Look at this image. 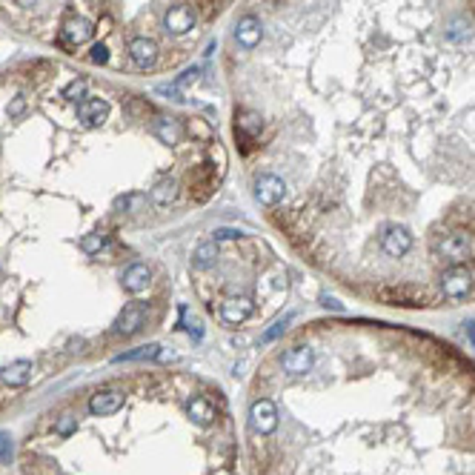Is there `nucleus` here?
<instances>
[{"mask_svg":"<svg viewBox=\"0 0 475 475\" xmlns=\"http://www.w3.org/2000/svg\"><path fill=\"white\" fill-rule=\"evenodd\" d=\"M83 92H86V81L83 78H75L69 86H63V98L66 101H78V98H83Z\"/></svg>","mask_w":475,"mask_h":475,"instance_id":"nucleus-14","label":"nucleus"},{"mask_svg":"<svg viewBox=\"0 0 475 475\" xmlns=\"http://www.w3.org/2000/svg\"><path fill=\"white\" fill-rule=\"evenodd\" d=\"M92 35H95V29H92V24H89L86 18H69V21H63V26H61V44L69 46V49L83 46Z\"/></svg>","mask_w":475,"mask_h":475,"instance_id":"nucleus-5","label":"nucleus"},{"mask_svg":"<svg viewBox=\"0 0 475 475\" xmlns=\"http://www.w3.org/2000/svg\"><path fill=\"white\" fill-rule=\"evenodd\" d=\"M261 41H264V26H261V21L255 15H244L241 21H238V26H235V44L241 46L244 52H252Z\"/></svg>","mask_w":475,"mask_h":475,"instance_id":"nucleus-3","label":"nucleus"},{"mask_svg":"<svg viewBox=\"0 0 475 475\" xmlns=\"http://www.w3.org/2000/svg\"><path fill=\"white\" fill-rule=\"evenodd\" d=\"M123 392L121 389H98L92 398H89V412L103 418V415H115L121 407H123Z\"/></svg>","mask_w":475,"mask_h":475,"instance_id":"nucleus-7","label":"nucleus"},{"mask_svg":"<svg viewBox=\"0 0 475 475\" xmlns=\"http://www.w3.org/2000/svg\"><path fill=\"white\" fill-rule=\"evenodd\" d=\"M472 284H475V281H472V272H469L466 267L444 270V272L438 275V290H441V295L449 298V301H458V298L469 295Z\"/></svg>","mask_w":475,"mask_h":475,"instance_id":"nucleus-1","label":"nucleus"},{"mask_svg":"<svg viewBox=\"0 0 475 475\" xmlns=\"http://www.w3.org/2000/svg\"><path fill=\"white\" fill-rule=\"evenodd\" d=\"M32 372H35V364L21 358V361H9L6 367H0V381L9 384V387H24L32 381Z\"/></svg>","mask_w":475,"mask_h":475,"instance_id":"nucleus-11","label":"nucleus"},{"mask_svg":"<svg viewBox=\"0 0 475 475\" xmlns=\"http://www.w3.org/2000/svg\"><path fill=\"white\" fill-rule=\"evenodd\" d=\"M281 332H284V324H275V327H272V330L264 335V344H267V341H272V338H278Z\"/></svg>","mask_w":475,"mask_h":475,"instance_id":"nucleus-17","label":"nucleus"},{"mask_svg":"<svg viewBox=\"0 0 475 475\" xmlns=\"http://www.w3.org/2000/svg\"><path fill=\"white\" fill-rule=\"evenodd\" d=\"M106 118H109V103H106L103 98H83V101L78 103V121H81L83 126H89V129L103 126Z\"/></svg>","mask_w":475,"mask_h":475,"instance_id":"nucleus-6","label":"nucleus"},{"mask_svg":"<svg viewBox=\"0 0 475 475\" xmlns=\"http://www.w3.org/2000/svg\"><path fill=\"white\" fill-rule=\"evenodd\" d=\"M129 58L141 69H152L158 63V44L152 38H132L129 41Z\"/></svg>","mask_w":475,"mask_h":475,"instance_id":"nucleus-8","label":"nucleus"},{"mask_svg":"<svg viewBox=\"0 0 475 475\" xmlns=\"http://www.w3.org/2000/svg\"><path fill=\"white\" fill-rule=\"evenodd\" d=\"M178 195H180V183H178V178H172V175L158 178V180L152 183V189H149V200H152L158 209H163V206L175 203V200H178Z\"/></svg>","mask_w":475,"mask_h":475,"instance_id":"nucleus-9","label":"nucleus"},{"mask_svg":"<svg viewBox=\"0 0 475 475\" xmlns=\"http://www.w3.org/2000/svg\"><path fill=\"white\" fill-rule=\"evenodd\" d=\"M26 109H29V98H26V95H15V98L9 101V106H6L9 121H24Z\"/></svg>","mask_w":475,"mask_h":475,"instance_id":"nucleus-13","label":"nucleus"},{"mask_svg":"<svg viewBox=\"0 0 475 475\" xmlns=\"http://www.w3.org/2000/svg\"><path fill=\"white\" fill-rule=\"evenodd\" d=\"M12 458V438L6 432H0V461H9Z\"/></svg>","mask_w":475,"mask_h":475,"instance_id":"nucleus-16","label":"nucleus"},{"mask_svg":"<svg viewBox=\"0 0 475 475\" xmlns=\"http://www.w3.org/2000/svg\"><path fill=\"white\" fill-rule=\"evenodd\" d=\"M89 61H92V63H106V61H109V49H106L103 44H95V46H92Z\"/></svg>","mask_w":475,"mask_h":475,"instance_id":"nucleus-15","label":"nucleus"},{"mask_svg":"<svg viewBox=\"0 0 475 475\" xmlns=\"http://www.w3.org/2000/svg\"><path fill=\"white\" fill-rule=\"evenodd\" d=\"M106 244H109V235L106 232H89V235L81 238V252L83 255H98Z\"/></svg>","mask_w":475,"mask_h":475,"instance_id":"nucleus-12","label":"nucleus"},{"mask_svg":"<svg viewBox=\"0 0 475 475\" xmlns=\"http://www.w3.org/2000/svg\"><path fill=\"white\" fill-rule=\"evenodd\" d=\"M143 327H146V307H143L141 301L126 304V307L121 310L118 321H115V332H118L121 338H132V335H138Z\"/></svg>","mask_w":475,"mask_h":475,"instance_id":"nucleus-2","label":"nucleus"},{"mask_svg":"<svg viewBox=\"0 0 475 475\" xmlns=\"http://www.w3.org/2000/svg\"><path fill=\"white\" fill-rule=\"evenodd\" d=\"M149 281H152V270H149L146 264H141V261H138V264H132V267H126V270H123V275H121L123 290H126V292H132V295L146 292Z\"/></svg>","mask_w":475,"mask_h":475,"instance_id":"nucleus-10","label":"nucleus"},{"mask_svg":"<svg viewBox=\"0 0 475 475\" xmlns=\"http://www.w3.org/2000/svg\"><path fill=\"white\" fill-rule=\"evenodd\" d=\"M195 21L198 18H195V9L189 4H175V6H169L166 18H163V26L172 35H186V32L195 29Z\"/></svg>","mask_w":475,"mask_h":475,"instance_id":"nucleus-4","label":"nucleus"}]
</instances>
